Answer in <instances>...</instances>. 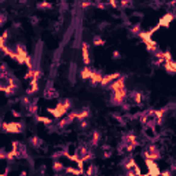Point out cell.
<instances>
[{
    "mask_svg": "<svg viewBox=\"0 0 176 176\" xmlns=\"http://www.w3.org/2000/svg\"><path fill=\"white\" fill-rule=\"evenodd\" d=\"M144 162H146V167L149 168V175H160L161 171L158 169V165L155 164L154 160H149V158H144Z\"/></svg>",
    "mask_w": 176,
    "mask_h": 176,
    "instance_id": "277c9868",
    "label": "cell"
},
{
    "mask_svg": "<svg viewBox=\"0 0 176 176\" xmlns=\"http://www.w3.org/2000/svg\"><path fill=\"white\" fill-rule=\"evenodd\" d=\"M30 143H32V146H35V147H40V144H42V139H39L37 136H33V138H30Z\"/></svg>",
    "mask_w": 176,
    "mask_h": 176,
    "instance_id": "2e32d148",
    "label": "cell"
},
{
    "mask_svg": "<svg viewBox=\"0 0 176 176\" xmlns=\"http://www.w3.org/2000/svg\"><path fill=\"white\" fill-rule=\"evenodd\" d=\"M113 58H114V59H118V58H120L118 51H114V52H113Z\"/></svg>",
    "mask_w": 176,
    "mask_h": 176,
    "instance_id": "d4e9b609",
    "label": "cell"
},
{
    "mask_svg": "<svg viewBox=\"0 0 176 176\" xmlns=\"http://www.w3.org/2000/svg\"><path fill=\"white\" fill-rule=\"evenodd\" d=\"M36 120L39 122H43L45 125H52V118H48V117H44V116H36Z\"/></svg>",
    "mask_w": 176,
    "mask_h": 176,
    "instance_id": "4fadbf2b",
    "label": "cell"
},
{
    "mask_svg": "<svg viewBox=\"0 0 176 176\" xmlns=\"http://www.w3.org/2000/svg\"><path fill=\"white\" fill-rule=\"evenodd\" d=\"M81 54H83V62L85 66L90 65L91 59H90V48H88V44L87 43H81Z\"/></svg>",
    "mask_w": 176,
    "mask_h": 176,
    "instance_id": "8992f818",
    "label": "cell"
},
{
    "mask_svg": "<svg viewBox=\"0 0 176 176\" xmlns=\"http://www.w3.org/2000/svg\"><path fill=\"white\" fill-rule=\"evenodd\" d=\"M129 96H131L132 102L136 103V105H140L142 101H143V95H142V92H139V91H134V92H131Z\"/></svg>",
    "mask_w": 176,
    "mask_h": 176,
    "instance_id": "9c48e42d",
    "label": "cell"
},
{
    "mask_svg": "<svg viewBox=\"0 0 176 176\" xmlns=\"http://www.w3.org/2000/svg\"><path fill=\"white\" fill-rule=\"evenodd\" d=\"M70 108H72V102L69 101V99H63V101L58 102V105L54 109H48V111H50L51 116L54 117V118H62L63 116L68 114Z\"/></svg>",
    "mask_w": 176,
    "mask_h": 176,
    "instance_id": "6da1fadb",
    "label": "cell"
},
{
    "mask_svg": "<svg viewBox=\"0 0 176 176\" xmlns=\"http://www.w3.org/2000/svg\"><path fill=\"white\" fill-rule=\"evenodd\" d=\"M91 72H92V70L90 69V66H84L80 72V77L83 78V80H88L91 76Z\"/></svg>",
    "mask_w": 176,
    "mask_h": 176,
    "instance_id": "8fae6325",
    "label": "cell"
},
{
    "mask_svg": "<svg viewBox=\"0 0 176 176\" xmlns=\"http://www.w3.org/2000/svg\"><path fill=\"white\" fill-rule=\"evenodd\" d=\"M80 122V128L81 129H85L87 127H88V121H87V120H81V121H78Z\"/></svg>",
    "mask_w": 176,
    "mask_h": 176,
    "instance_id": "7402d4cb",
    "label": "cell"
},
{
    "mask_svg": "<svg viewBox=\"0 0 176 176\" xmlns=\"http://www.w3.org/2000/svg\"><path fill=\"white\" fill-rule=\"evenodd\" d=\"M52 168H54L55 172H61V171L63 169V165L61 164L59 161H55V162H54V165H52Z\"/></svg>",
    "mask_w": 176,
    "mask_h": 176,
    "instance_id": "ac0fdd59",
    "label": "cell"
},
{
    "mask_svg": "<svg viewBox=\"0 0 176 176\" xmlns=\"http://www.w3.org/2000/svg\"><path fill=\"white\" fill-rule=\"evenodd\" d=\"M131 32L134 33V35H139L140 32H142V30H140V25L138 24V25H134V26L131 28Z\"/></svg>",
    "mask_w": 176,
    "mask_h": 176,
    "instance_id": "44dd1931",
    "label": "cell"
},
{
    "mask_svg": "<svg viewBox=\"0 0 176 176\" xmlns=\"http://www.w3.org/2000/svg\"><path fill=\"white\" fill-rule=\"evenodd\" d=\"M164 66H165V72H167V73H169V75H173V73H176V63L173 62V59L165 61Z\"/></svg>",
    "mask_w": 176,
    "mask_h": 176,
    "instance_id": "ba28073f",
    "label": "cell"
},
{
    "mask_svg": "<svg viewBox=\"0 0 176 176\" xmlns=\"http://www.w3.org/2000/svg\"><path fill=\"white\" fill-rule=\"evenodd\" d=\"M91 4H92V3H91V2H88V0H81V2H80V7H81L83 10L88 8V7H90Z\"/></svg>",
    "mask_w": 176,
    "mask_h": 176,
    "instance_id": "d6986e66",
    "label": "cell"
},
{
    "mask_svg": "<svg viewBox=\"0 0 176 176\" xmlns=\"http://www.w3.org/2000/svg\"><path fill=\"white\" fill-rule=\"evenodd\" d=\"M37 7H39V8H44V10H50L51 7H52V4L48 3V2H40V3L37 4Z\"/></svg>",
    "mask_w": 176,
    "mask_h": 176,
    "instance_id": "e0dca14e",
    "label": "cell"
},
{
    "mask_svg": "<svg viewBox=\"0 0 176 176\" xmlns=\"http://www.w3.org/2000/svg\"><path fill=\"white\" fill-rule=\"evenodd\" d=\"M8 39V32H4L2 36H0V51H2V48L6 45V40Z\"/></svg>",
    "mask_w": 176,
    "mask_h": 176,
    "instance_id": "5bb4252c",
    "label": "cell"
},
{
    "mask_svg": "<svg viewBox=\"0 0 176 176\" xmlns=\"http://www.w3.org/2000/svg\"><path fill=\"white\" fill-rule=\"evenodd\" d=\"M99 138H101V135H99V132H92V135H91V144H96L99 142Z\"/></svg>",
    "mask_w": 176,
    "mask_h": 176,
    "instance_id": "9a60e30c",
    "label": "cell"
},
{
    "mask_svg": "<svg viewBox=\"0 0 176 176\" xmlns=\"http://www.w3.org/2000/svg\"><path fill=\"white\" fill-rule=\"evenodd\" d=\"M90 116V110L88 109H83L80 111H76V120L77 121H81V120H87Z\"/></svg>",
    "mask_w": 176,
    "mask_h": 176,
    "instance_id": "30bf717a",
    "label": "cell"
},
{
    "mask_svg": "<svg viewBox=\"0 0 176 176\" xmlns=\"http://www.w3.org/2000/svg\"><path fill=\"white\" fill-rule=\"evenodd\" d=\"M2 129H3L4 132H8V134H19V132L24 129V125L18 121L3 122V124H2Z\"/></svg>",
    "mask_w": 176,
    "mask_h": 176,
    "instance_id": "7a4b0ae2",
    "label": "cell"
},
{
    "mask_svg": "<svg viewBox=\"0 0 176 176\" xmlns=\"http://www.w3.org/2000/svg\"><path fill=\"white\" fill-rule=\"evenodd\" d=\"M94 44H95V45H103L105 44V40L101 39L99 36H95V37H94Z\"/></svg>",
    "mask_w": 176,
    "mask_h": 176,
    "instance_id": "ffe728a7",
    "label": "cell"
},
{
    "mask_svg": "<svg viewBox=\"0 0 176 176\" xmlns=\"http://www.w3.org/2000/svg\"><path fill=\"white\" fill-rule=\"evenodd\" d=\"M173 19V15L172 14H168L167 17H162L161 21H160V24H158V26H168L169 25V21H172Z\"/></svg>",
    "mask_w": 176,
    "mask_h": 176,
    "instance_id": "7c38bea8",
    "label": "cell"
},
{
    "mask_svg": "<svg viewBox=\"0 0 176 176\" xmlns=\"http://www.w3.org/2000/svg\"><path fill=\"white\" fill-rule=\"evenodd\" d=\"M12 114H14V116H15V117H19V116H21V114H19V113H18V111H12Z\"/></svg>",
    "mask_w": 176,
    "mask_h": 176,
    "instance_id": "484cf974",
    "label": "cell"
},
{
    "mask_svg": "<svg viewBox=\"0 0 176 176\" xmlns=\"http://www.w3.org/2000/svg\"><path fill=\"white\" fill-rule=\"evenodd\" d=\"M4 21H6V17L4 15H0V26L4 24Z\"/></svg>",
    "mask_w": 176,
    "mask_h": 176,
    "instance_id": "cb8c5ba5",
    "label": "cell"
},
{
    "mask_svg": "<svg viewBox=\"0 0 176 176\" xmlns=\"http://www.w3.org/2000/svg\"><path fill=\"white\" fill-rule=\"evenodd\" d=\"M120 73H111V75H106V76H103L102 77V81H101V84L99 85H102V87H109L111 83H113L114 80H116L117 77H120Z\"/></svg>",
    "mask_w": 176,
    "mask_h": 176,
    "instance_id": "5b68a950",
    "label": "cell"
},
{
    "mask_svg": "<svg viewBox=\"0 0 176 176\" xmlns=\"http://www.w3.org/2000/svg\"><path fill=\"white\" fill-rule=\"evenodd\" d=\"M94 172H95V168H94V165H90V169H87V171H85L87 175H92Z\"/></svg>",
    "mask_w": 176,
    "mask_h": 176,
    "instance_id": "603a6c76",
    "label": "cell"
},
{
    "mask_svg": "<svg viewBox=\"0 0 176 176\" xmlns=\"http://www.w3.org/2000/svg\"><path fill=\"white\" fill-rule=\"evenodd\" d=\"M102 77H103V75H102L101 72H98V70H92L88 80H90V83L92 84V85H99L101 81H102Z\"/></svg>",
    "mask_w": 176,
    "mask_h": 176,
    "instance_id": "52a82bcc",
    "label": "cell"
},
{
    "mask_svg": "<svg viewBox=\"0 0 176 176\" xmlns=\"http://www.w3.org/2000/svg\"><path fill=\"white\" fill-rule=\"evenodd\" d=\"M143 155H144V158L154 160V161H157L158 158L161 157V155H160V151H158V149H157V146H155V144H149V146H147V149L144 150Z\"/></svg>",
    "mask_w": 176,
    "mask_h": 176,
    "instance_id": "3957f363",
    "label": "cell"
}]
</instances>
